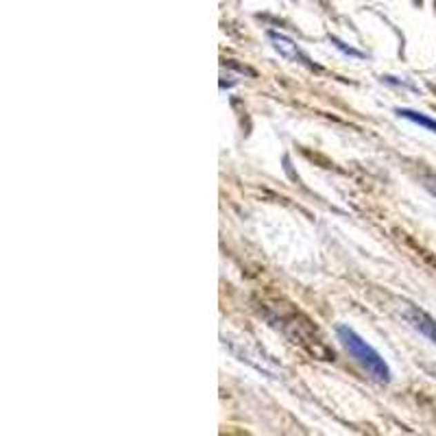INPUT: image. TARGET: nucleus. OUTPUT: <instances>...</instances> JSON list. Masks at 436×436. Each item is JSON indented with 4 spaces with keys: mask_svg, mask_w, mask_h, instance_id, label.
I'll return each instance as SVG.
<instances>
[{
    "mask_svg": "<svg viewBox=\"0 0 436 436\" xmlns=\"http://www.w3.org/2000/svg\"><path fill=\"white\" fill-rule=\"evenodd\" d=\"M336 336H338L340 343H343V347L349 351V356L356 360L375 382H379V384H388V382H390V369H388L386 360L382 358L364 338H360L347 325H338L336 327Z\"/></svg>",
    "mask_w": 436,
    "mask_h": 436,
    "instance_id": "obj_1",
    "label": "nucleus"
},
{
    "mask_svg": "<svg viewBox=\"0 0 436 436\" xmlns=\"http://www.w3.org/2000/svg\"><path fill=\"white\" fill-rule=\"evenodd\" d=\"M404 319L410 323L419 334H424L436 345V321L428 315L426 310H421L413 304H406L404 308Z\"/></svg>",
    "mask_w": 436,
    "mask_h": 436,
    "instance_id": "obj_2",
    "label": "nucleus"
},
{
    "mask_svg": "<svg viewBox=\"0 0 436 436\" xmlns=\"http://www.w3.org/2000/svg\"><path fill=\"white\" fill-rule=\"evenodd\" d=\"M270 37V42H272V46H275L284 57H288V59H297V61H301V63H306V66H310L312 68V63H310V59L306 57V54L297 48V44H293L288 37H284V35H277V33H270L268 35Z\"/></svg>",
    "mask_w": 436,
    "mask_h": 436,
    "instance_id": "obj_3",
    "label": "nucleus"
},
{
    "mask_svg": "<svg viewBox=\"0 0 436 436\" xmlns=\"http://www.w3.org/2000/svg\"><path fill=\"white\" fill-rule=\"evenodd\" d=\"M395 114H397L399 118H406V120H410L415 122V125L419 127H424L432 133H436V120H432L430 116L426 114H421V112H413V109H406V107H399V109H395Z\"/></svg>",
    "mask_w": 436,
    "mask_h": 436,
    "instance_id": "obj_4",
    "label": "nucleus"
},
{
    "mask_svg": "<svg viewBox=\"0 0 436 436\" xmlns=\"http://www.w3.org/2000/svg\"><path fill=\"white\" fill-rule=\"evenodd\" d=\"M424 186L430 190V192L436 197V175H428V177H424Z\"/></svg>",
    "mask_w": 436,
    "mask_h": 436,
    "instance_id": "obj_5",
    "label": "nucleus"
},
{
    "mask_svg": "<svg viewBox=\"0 0 436 436\" xmlns=\"http://www.w3.org/2000/svg\"><path fill=\"white\" fill-rule=\"evenodd\" d=\"M434 375H436V369H434Z\"/></svg>",
    "mask_w": 436,
    "mask_h": 436,
    "instance_id": "obj_6",
    "label": "nucleus"
}]
</instances>
